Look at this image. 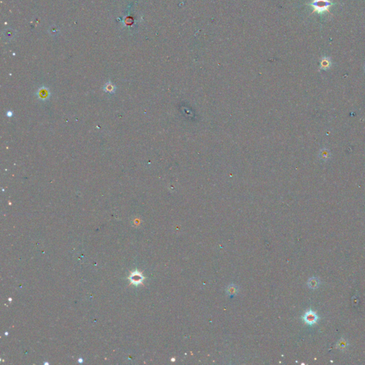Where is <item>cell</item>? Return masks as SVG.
Here are the masks:
<instances>
[{
  "label": "cell",
  "mask_w": 365,
  "mask_h": 365,
  "mask_svg": "<svg viewBox=\"0 0 365 365\" xmlns=\"http://www.w3.org/2000/svg\"><path fill=\"white\" fill-rule=\"evenodd\" d=\"M237 290V288L235 285H230L228 286V288H227V293L230 295H234V294L236 293Z\"/></svg>",
  "instance_id": "obj_8"
},
{
  "label": "cell",
  "mask_w": 365,
  "mask_h": 365,
  "mask_svg": "<svg viewBox=\"0 0 365 365\" xmlns=\"http://www.w3.org/2000/svg\"><path fill=\"white\" fill-rule=\"evenodd\" d=\"M320 64H321L322 69H328V68L330 67L331 63H330V61H329L328 58L324 57L322 59L321 63H320Z\"/></svg>",
  "instance_id": "obj_7"
},
{
  "label": "cell",
  "mask_w": 365,
  "mask_h": 365,
  "mask_svg": "<svg viewBox=\"0 0 365 365\" xmlns=\"http://www.w3.org/2000/svg\"><path fill=\"white\" fill-rule=\"evenodd\" d=\"M319 285H320V280L319 278H317V277H312L308 280L307 286L309 287L310 289H315L318 288L319 287Z\"/></svg>",
  "instance_id": "obj_4"
},
{
  "label": "cell",
  "mask_w": 365,
  "mask_h": 365,
  "mask_svg": "<svg viewBox=\"0 0 365 365\" xmlns=\"http://www.w3.org/2000/svg\"><path fill=\"white\" fill-rule=\"evenodd\" d=\"M318 319L319 317L317 316L316 313L312 310L307 311L302 317V319L303 321L305 322V323L309 324V325H313V324H316Z\"/></svg>",
  "instance_id": "obj_2"
},
{
  "label": "cell",
  "mask_w": 365,
  "mask_h": 365,
  "mask_svg": "<svg viewBox=\"0 0 365 365\" xmlns=\"http://www.w3.org/2000/svg\"><path fill=\"white\" fill-rule=\"evenodd\" d=\"M348 345H349V344H348L347 341L345 340L344 338H341L340 340L338 341L337 343V348L338 350L344 351L347 349Z\"/></svg>",
  "instance_id": "obj_6"
},
{
  "label": "cell",
  "mask_w": 365,
  "mask_h": 365,
  "mask_svg": "<svg viewBox=\"0 0 365 365\" xmlns=\"http://www.w3.org/2000/svg\"><path fill=\"white\" fill-rule=\"evenodd\" d=\"M310 4L313 8V13L317 12L318 14H322L325 12V11L330 13L329 7L334 4L329 0H313Z\"/></svg>",
  "instance_id": "obj_1"
},
{
  "label": "cell",
  "mask_w": 365,
  "mask_h": 365,
  "mask_svg": "<svg viewBox=\"0 0 365 365\" xmlns=\"http://www.w3.org/2000/svg\"><path fill=\"white\" fill-rule=\"evenodd\" d=\"M103 90L105 92L113 94V93H115V91H116V86L114 85L111 82L109 81V82H107V83H106L105 85L103 86Z\"/></svg>",
  "instance_id": "obj_5"
},
{
  "label": "cell",
  "mask_w": 365,
  "mask_h": 365,
  "mask_svg": "<svg viewBox=\"0 0 365 365\" xmlns=\"http://www.w3.org/2000/svg\"><path fill=\"white\" fill-rule=\"evenodd\" d=\"M37 95L38 96L39 99H41L42 101H45L49 97L50 93H49L48 89L46 88V87H41V88H40L38 91H37Z\"/></svg>",
  "instance_id": "obj_3"
}]
</instances>
